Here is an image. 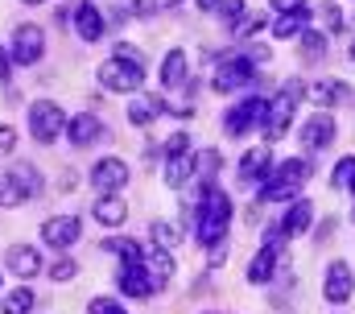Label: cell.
Here are the masks:
<instances>
[{
	"label": "cell",
	"instance_id": "6da1fadb",
	"mask_svg": "<svg viewBox=\"0 0 355 314\" xmlns=\"http://www.w3.org/2000/svg\"><path fill=\"white\" fill-rule=\"evenodd\" d=\"M306 178H310V161H306V157H289L285 165H277L265 182H261V199H265V203L297 199V190H302Z\"/></svg>",
	"mask_w": 355,
	"mask_h": 314
},
{
	"label": "cell",
	"instance_id": "7a4b0ae2",
	"mask_svg": "<svg viewBox=\"0 0 355 314\" xmlns=\"http://www.w3.org/2000/svg\"><path fill=\"white\" fill-rule=\"evenodd\" d=\"M302 95H306V87H302L297 78H289V83L277 91V99L268 104V112H265V124H261V133H265L268 141H281V137L289 133V124H293V108H297Z\"/></svg>",
	"mask_w": 355,
	"mask_h": 314
},
{
	"label": "cell",
	"instance_id": "3957f363",
	"mask_svg": "<svg viewBox=\"0 0 355 314\" xmlns=\"http://www.w3.org/2000/svg\"><path fill=\"white\" fill-rule=\"evenodd\" d=\"M62 129H67V112H62L54 99H37V104L29 108V133H33V141L50 145V141H58Z\"/></svg>",
	"mask_w": 355,
	"mask_h": 314
},
{
	"label": "cell",
	"instance_id": "277c9868",
	"mask_svg": "<svg viewBox=\"0 0 355 314\" xmlns=\"http://www.w3.org/2000/svg\"><path fill=\"white\" fill-rule=\"evenodd\" d=\"M99 83L116 95H132L141 83H145V67L141 63H124V58H107L99 67Z\"/></svg>",
	"mask_w": 355,
	"mask_h": 314
},
{
	"label": "cell",
	"instance_id": "5b68a950",
	"mask_svg": "<svg viewBox=\"0 0 355 314\" xmlns=\"http://www.w3.org/2000/svg\"><path fill=\"white\" fill-rule=\"evenodd\" d=\"M211 87H215L219 95L240 91V87H252V58H248V54H240V58H223V63L215 67Z\"/></svg>",
	"mask_w": 355,
	"mask_h": 314
},
{
	"label": "cell",
	"instance_id": "8992f818",
	"mask_svg": "<svg viewBox=\"0 0 355 314\" xmlns=\"http://www.w3.org/2000/svg\"><path fill=\"white\" fill-rule=\"evenodd\" d=\"M265 112H268V104L261 99V95L244 99L240 108H232V112L223 116V129H227V137H244L248 129H261V124H265Z\"/></svg>",
	"mask_w": 355,
	"mask_h": 314
},
{
	"label": "cell",
	"instance_id": "52a82bcc",
	"mask_svg": "<svg viewBox=\"0 0 355 314\" xmlns=\"http://www.w3.org/2000/svg\"><path fill=\"white\" fill-rule=\"evenodd\" d=\"M42 54H46V33H42L37 25H21V29L12 33V58H17L21 67H33Z\"/></svg>",
	"mask_w": 355,
	"mask_h": 314
},
{
	"label": "cell",
	"instance_id": "ba28073f",
	"mask_svg": "<svg viewBox=\"0 0 355 314\" xmlns=\"http://www.w3.org/2000/svg\"><path fill=\"white\" fill-rule=\"evenodd\" d=\"M355 290V273L347 261H331V269H327V286H322V294H327V302H335V306H343L347 298H352Z\"/></svg>",
	"mask_w": 355,
	"mask_h": 314
},
{
	"label": "cell",
	"instance_id": "9c48e42d",
	"mask_svg": "<svg viewBox=\"0 0 355 314\" xmlns=\"http://www.w3.org/2000/svg\"><path fill=\"white\" fill-rule=\"evenodd\" d=\"M79 236H83V224H79L75 215H58V220H46V224H42V240H46L54 252L71 248Z\"/></svg>",
	"mask_w": 355,
	"mask_h": 314
},
{
	"label": "cell",
	"instance_id": "30bf717a",
	"mask_svg": "<svg viewBox=\"0 0 355 314\" xmlns=\"http://www.w3.org/2000/svg\"><path fill=\"white\" fill-rule=\"evenodd\" d=\"M124 182H128V165H124L120 157H103V161H95V170H91V186H95V190L116 195Z\"/></svg>",
	"mask_w": 355,
	"mask_h": 314
},
{
	"label": "cell",
	"instance_id": "8fae6325",
	"mask_svg": "<svg viewBox=\"0 0 355 314\" xmlns=\"http://www.w3.org/2000/svg\"><path fill=\"white\" fill-rule=\"evenodd\" d=\"M331 141H335V120H331L327 112H314V116L306 120V129H302V149L314 154V149H327Z\"/></svg>",
	"mask_w": 355,
	"mask_h": 314
},
{
	"label": "cell",
	"instance_id": "7c38bea8",
	"mask_svg": "<svg viewBox=\"0 0 355 314\" xmlns=\"http://www.w3.org/2000/svg\"><path fill=\"white\" fill-rule=\"evenodd\" d=\"M91 220H95V224H103V228H120V224L128 220V207H124V199H120V195H103V199H95Z\"/></svg>",
	"mask_w": 355,
	"mask_h": 314
},
{
	"label": "cell",
	"instance_id": "4fadbf2b",
	"mask_svg": "<svg viewBox=\"0 0 355 314\" xmlns=\"http://www.w3.org/2000/svg\"><path fill=\"white\" fill-rule=\"evenodd\" d=\"M310 99H314L318 108H339V104L352 99V91H347L339 78H318V83L310 87Z\"/></svg>",
	"mask_w": 355,
	"mask_h": 314
},
{
	"label": "cell",
	"instance_id": "5bb4252c",
	"mask_svg": "<svg viewBox=\"0 0 355 314\" xmlns=\"http://www.w3.org/2000/svg\"><path fill=\"white\" fill-rule=\"evenodd\" d=\"M141 265H145V273H149L153 290H162V286L174 277V261H170V252H166V248H153V252H145V256H141Z\"/></svg>",
	"mask_w": 355,
	"mask_h": 314
},
{
	"label": "cell",
	"instance_id": "9a60e30c",
	"mask_svg": "<svg viewBox=\"0 0 355 314\" xmlns=\"http://www.w3.org/2000/svg\"><path fill=\"white\" fill-rule=\"evenodd\" d=\"M75 29H79L83 42H99V38H103V17H99V8H95L91 0H83V4L75 8Z\"/></svg>",
	"mask_w": 355,
	"mask_h": 314
},
{
	"label": "cell",
	"instance_id": "2e32d148",
	"mask_svg": "<svg viewBox=\"0 0 355 314\" xmlns=\"http://www.w3.org/2000/svg\"><path fill=\"white\" fill-rule=\"evenodd\" d=\"M120 294H128V298H149V294H153V281H149L145 265H124V273H120Z\"/></svg>",
	"mask_w": 355,
	"mask_h": 314
},
{
	"label": "cell",
	"instance_id": "e0dca14e",
	"mask_svg": "<svg viewBox=\"0 0 355 314\" xmlns=\"http://www.w3.org/2000/svg\"><path fill=\"white\" fill-rule=\"evenodd\" d=\"M67 133H71V141H75L79 149H87L91 141H99V137H103L99 120H95V116H87V112H83V116H71V120H67Z\"/></svg>",
	"mask_w": 355,
	"mask_h": 314
},
{
	"label": "cell",
	"instance_id": "ac0fdd59",
	"mask_svg": "<svg viewBox=\"0 0 355 314\" xmlns=\"http://www.w3.org/2000/svg\"><path fill=\"white\" fill-rule=\"evenodd\" d=\"M194 170H198V161H194V154L186 149V154H170V165H166V186H186L190 178H194Z\"/></svg>",
	"mask_w": 355,
	"mask_h": 314
},
{
	"label": "cell",
	"instance_id": "d6986e66",
	"mask_svg": "<svg viewBox=\"0 0 355 314\" xmlns=\"http://www.w3.org/2000/svg\"><path fill=\"white\" fill-rule=\"evenodd\" d=\"M8 269H12L17 277H33V273L42 269V256H37V248H29V244H17V248H8Z\"/></svg>",
	"mask_w": 355,
	"mask_h": 314
},
{
	"label": "cell",
	"instance_id": "ffe728a7",
	"mask_svg": "<svg viewBox=\"0 0 355 314\" xmlns=\"http://www.w3.org/2000/svg\"><path fill=\"white\" fill-rule=\"evenodd\" d=\"M310 220H314V207L306 203V199H297L289 211H285V220H281V232L285 236H302L310 232Z\"/></svg>",
	"mask_w": 355,
	"mask_h": 314
},
{
	"label": "cell",
	"instance_id": "44dd1931",
	"mask_svg": "<svg viewBox=\"0 0 355 314\" xmlns=\"http://www.w3.org/2000/svg\"><path fill=\"white\" fill-rule=\"evenodd\" d=\"M194 236L211 248V244H219V240L227 236V220H223V215H207V211H198V220H194Z\"/></svg>",
	"mask_w": 355,
	"mask_h": 314
},
{
	"label": "cell",
	"instance_id": "7402d4cb",
	"mask_svg": "<svg viewBox=\"0 0 355 314\" xmlns=\"http://www.w3.org/2000/svg\"><path fill=\"white\" fill-rule=\"evenodd\" d=\"M8 178L17 182V190H21L25 199H37V195H42V174H37V170H33L29 161L12 165V170H8Z\"/></svg>",
	"mask_w": 355,
	"mask_h": 314
},
{
	"label": "cell",
	"instance_id": "603a6c76",
	"mask_svg": "<svg viewBox=\"0 0 355 314\" xmlns=\"http://www.w3.org/2000/svg\"><path fill=\"white\" fill-rule=\"evenodd\" d=\"M268 149H252V154H244V161H240V182H261L268 174Z\"/></svg>",
	"mask_w": 355,
	"mask_h": 314
},
{
	"label": "cell",
	"instance_id": "cb8c5ba5",
	"mask_svg": "<svg viewBox=\"0 0 355 314\" xmlns=\"http://www.w3.org/2000/svg\"><path fill=\"white\" fill-rule=\"evenodd\" d=\"M166 104L157 99V95H141V99H132V108H128V120L137 124V129H145V124H153V116L162 112Z\"/></svg>",
	"mask_w": 355,
	"mask_h": 314
},
{
	"label": "cell",
	"instance_id": "d4e9b609",
	"mask_svg": "<svg viewBox=\"0 0 355 314\" xmlns=\"http://www.w3.org/2000/svg\"><path fill=\"white\" fill-rule=\"evenodd\" d=\"M306 21H310V8H302V13H281L277 21H272V33L285 42V38H297L302 29H306Z\"/></svg>",
	"mask_w": 355,
	"mask_h": 314
},
{
	"label": "cell",
	"instance_id": "484cf974",
	"mask_svg": "<svg viewBox=\"0 0 355 314\" xmlns=\"http://www.w3.org/2000/svg\"><path fill=\"white\" fill-rule=\"evenodd\" d=\"M186 78V54L182 50H170L166 63H162V87H178Z\"/></svg>",
	"mask_w": 355,
	"mask_h": 314
},
{
	"label": "cell",
	"instance_id": "4316f807",
	"mask_svg": "<svg viewBox=\"0 0 355 314\" xmlns=\"http://www.w3.org/2000/svg\"><path fill=\"white\" fill-rule=\"evenodd\" d=\"M149 236H153V244L166 248V252H174L178 244H182V232H178L174 224H166V220H153V224H149Z\"/></svg>",
	"mask_w": 355,
	"mask_h": 314
},
{
	"label": "cell",
	"instance_id": "83f0119b",
	"mask_svg": "<svg viewBox=\"0 0 355 314\" xmlns=\"http://www.w3.org/2000/svg\"><path fill=\"white\" fill-rule=\"evenodd\" d=\"M103 252H116L124 265H141V256H145V252H141V244H137V240H124V236H120V240H107V244H103Z\"/></svg>",
	"mask_w": 355,
	"mask_h": 314
},
{
	"label": "cell",
	"instance_id": "f1b7e54d",
	"mask_svg": "<svg viewBox=\"0 0 355 314\" xmlns=\"http://www.w3.org/2000/svg\"><path fill=\"white\" fill-rule=\"evenodd\" d=\"M352 182H355V154L343 157V161L335 165V174H331V186H335V190H352Z\"/></svg>",
	"mask_w": 355,
	"mask_h": 314
},
{
	"label": "cell",
	"instance_id": "f546056e",
	"mask_svg": "<svg viewBox=\"0 0 355 314\" xmlns=\"http://www.w3.org/2000/svg\"><path fill=\"white\" fill-rule=\"evenodd\" d=\"M302 54L306 58H322L327 54V38L318 29H302Z\"/></svg>",
	"mask_w": 355,
	"mask_h": 314
},
{
	"label": "cell",
	"instance_id": "4dcf8cb0",
	"mask_svg": "<svg viewBox=\"0 0 355 314\" xmlns=\"http://www.w3.org/2000/svg\"><path fill=\"white\" fill-rule=\"evenodd\" d=\"M29 306H33V290H12L4 298V314H29Z\"/></svg>",
	"mask_w": 355,
	"mask_h": 314
},
{
	"label": "cell",
	"instance_id": "1f68e13d",
	"mask_svg": "<svg viewBox=\"0 0 355 314\" xmlns=\"http://www.w3.org/2000/svg\"><path fill=\"white\" fill-rule=\"evenodd\" d=\"M261 29H265V17H261V13H244V17L236 21V33H240V38H257Z\"/></svg>",
	"mask_w": 355,
	"mask_h": 314
},
{
	"label": "cell",
	"instance_id": "d6a6232c",
	"mask_svg": "<svg viewBox=\"0 0 355 314\" xmlns=\"http://www.w3.org/2000/svg\"><path fill=\"white\" fill-rule=\"evenodd\" d=\"M25 203V195L17 190V182L12 178H0V207H21Z\"/></svg>",
	"mask_w": 355,
	"mask_h": 314
},
{
	"label": "cell",
	"instance_id": "836d02e7",
	"mask_svg": "<svg viewBox=\"0 0 355 314\" xmlns=\"http://www.w3.org/2000/svg\"><path fill=\"white\" fill-rule=\"evenodd\" d=\"M75 273H79V265H75L71 256H62V261H54V265H50V277H54V281H71Z\"/></svg>",
	"mask_w": 355,
	"mask_h": 314
},
{
	"label": "cell",
	"instance_id": "e575fe53",
	"mask_svg": "<svg viewBox=\"0 0 355 314\" xmlns=\"http://www.w3.org/2000/svg\"><path fill=\"white\" fill-rule=\"evenodd\" d=\"M219 17H223L227 25H236V21L244 17V0H223V4H219Z\"/></svg>",
	"mask_w": 355,
	"mask_h": 314
},
{
	"label": "cell",
	"instance_id": "d590c367",
	"mask_svg": "<svg viewBox=\"0 0 355 314\" xmlns=\"http://www.w3.org/2000/svg\"><path fill=\"white\" fill-rule=\"evenodd\" d=\"M318 13H322V21H327V29H331V33H339V29H343V13H339L335 4H322Z\"/></svg>",
	"mask_w": 355,
	"mask_h": 314
},
{
	"label": "cell",
	"instance_id": "8d00e7d4",
	"mask_svg": "<svg viewBox=\"0 0 355 314\" xmlns=\"http://www.w3.org/2000/svg\"><path fill=\"white\" fill-rule=\"evenodd\" d=\"M162 149H166V157H170V154H186V149H190V137H186V133H174Z\"/></svg>",
	"mask_w": 355,
	"mask_h": 314
},
{
	"label": "cell",
	"instance_id": "74e56055",
	"mask_svg": "<svg viewBox=\"0 0 355 314\" xmlns=\"http://www.w3.org/2000/svg\"><path fill=\"white\" fill-rule=\"evenodd\" d=\"M87 314H120V302H112V298H95L87 306Z\"/></svg>",
	"mask_w": 355,
	"mask_h": 314
},
{
	"label": "cell",
	"instance_id": "f35d334b",
	"mask_svg": "<svg viewBox=\"0 0 355 314\" xmlns=\"http://www.w3.org/2000/svg\"><path fill=\"white\" fill-rule=\"evenodd\" d=\"M12 145H17V133H12V124H0V157L12 154Z\"/></svg>",
	"mask_w": 355,
	"mask_h": 314
},
{
	"label": "cell",
	"instance_id": "ab89813d",
	"mask_svg": "<svg viewBox=\"0 0 355 314\" xmlns=\"http://www.w3.org/2000/svg\"><path fill=\"white\" fill-rule=\"evenodd\" d=\"M112 54H116V58H124V63H141V50H137V46H128V42H120Z\"/></svg>",
	"mask_w": 355,
	"mask_h": 314
},
{
	"label": "cell",
	"instance_id": "60d3db41",
	"mask_svg": "<svg viewBox=\"0 0 355 314\" xmlns=\"http://www.w3.org/2000/svg\"><path fill=\"white\" fill-rule=\"evenodd\" d=\"M272 8H277V13H302L306 0H272Z\"/></svg>",
	"mask_w": 355,
	"mask_h": 314
},
{
	"label": "cell",
	"instance_id": "b9f144b4",
	"mask_svg": "<svg viewBox=\"0 0 355 314\" xmlns=\"http://www.w3.org/2000/svg\"><path fill=\"white\" fill-rule=\"evenodd\" d=\"M8 58H12V54L0 46V83H8V75H12V63H8Z\"/></svg>",
	"mask_w": 355,
	"mask_h": 314
},
{
	"label": "cell",
	"instance_id": "7bdbcfd3",
	"mask_svg": "<svg viewBox=\"0 0 355 314\" xmlns=\"http://www.w3.org/2000/svg\"><path fill=\"white\" fill-rule=\"evenodd\" d=\"M219 4H223V0H198V8H202V13H215Z\"/></svg>",
	"mask_w": 355,
	"mask_h": 314
},
{
	"label": "cell",
	"instance_id": "ee69618b",
	"mask_svg": "<svg viewBox=\"0 0 355 314\" xmlns=\"http://www.w3.org/2000/svg\"><path fill=\"white\" fill-rule=\"evenodd\" d=\"M352 63H355V42H352Z\"/></svg>",
	"mask_w": 355,
	"mask_h": 314
},
{
	"label": "cell",
	"instance_id": "f6af8a7d",
	"mask_svg": "<svg viewBox=\"0 0 355 314\" xmlns=\"http://www.w3.org/2000/svg\"><path fill=\"white\" fill-rule=\"evenodd\" d=\"M25 4H42V0H25Z\"/></svg>",
	"mask_w": 355,
	"mask_h": 314
},
{
	"label": "cell",
	"instance_id": "bcb514c9",
	"mask_svg": "<svg viewBox=\"0 0 355 314\" xmlns=\"http://www.w3.org/2000/svg\"><path fill=\"white\" fill-rule=\"evenodd\" d=\"M352 195H355V182H352Z\"/></svg>",
	"mask_w": 355,
	"mask_h": 314
},
{
	"label": "cell",
	"instance_id": "7dc6e473",
	"mask_svg": "<svg viewBox=\"0 0 355 314\" xmlns=\"http://www.w3.org/2000/svg\"><path fill=\"white\" fill-rule=\"evenodd\" d=\"M120 314H124V311H120Z\"/></svg>",
	"mask_w": 355,
	"mask_h": 314
}]
</instances>
